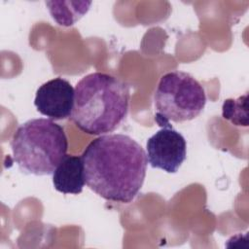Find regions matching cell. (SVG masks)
Masks as SVG:
<instances>
[{
	"instance_id": "obj_1",
	"label": "cell",
	"mask_w": 249,
	"mask_h": 249,
	"mask_svg": "<svg viewBox=\"0 0 249 249\" xmlns=\"http://www.w3.org/2000/svg\"><path fill=\"white\" fill-rule=\"evenodd\" d=\"M82 159L86 184L106 200L129 203L143 186L146 152L128 135H100L88 144Z\"/></svg>"
},
{
	"instance_id": "obj_2",
	"label": "cell",
	"mask_w": 249,
	"mask_h": 249,
	"mask_svg": "<svg viewBox=\"0 0 249 249\" xmlns=\"http://www.w3.org/2000/svg\"><path fill=\"white\" fill-rule=\"evenodd\" d=\"M129 99L125 82L110 74L93 72L77 83L70 119L87 134H109L125 119Z\"/></svg>"
},
{
	"instance_id": "obj_3",
	"label": "cell",
	"mask_w": 249,
	"mask_h": 249,
	"mask_svg": "<svg viewBox=\"0 0 249 249\" xmlns=\"http://www.w3.org/2000/svg\"><path fill=\"white\" fill-rule=\"evenodd\" d=\"M18 168L37 176L51 175L66 155L68 139L63 127L51 119H31L21 124L11 140Z\"/></svg>"
},
{
	"instance_id": "obj_4",
	"label": "cell",
	"mask_w": 249,
	"mask_h": 249,
	"mask_svg": "<svg viewBox=\"0 0 249 249\" xmlns=\"http://www.w3.org/2000/svg\"><path fill=\"white\" fill-rule=\"evenodd\" d=\"M155 120L163 127L169 122L183 123L196 118L204 109L206 94L201 84L191 74L179 70L160 77L155 95Z\"/></svg>"
},
{
	"instance_id": "obj_5",
	"label": "cell",
	"mask_w": 249,
	"mask_h": 249,
	"mask_svg": "<svg viewBox=\"0 0 249 249\" xmlns=\"http://www.w3.org/2000/svg\"><path fill=\"white\" fill-rule=\"evenodd\" d=\"M146 156L152 167L176 173L187 158L186 140L171 125L163 126L147 140Z\"/></svg>"
},
{
	"instance_id": "obj_6",
	"label": "cell",
	"mask_w": 249,
	"mask_h": 249,
	"mask_svg": "<svg viewBox=\"0 0 249 249\" xmlns=\"http://www.w3.org/2000/svg\"><path fill=\"white\" fill-rule=\"evenodd\" d=\"M75 89L69 81L56 77L41 85L36 90L34 105L37 111L51 120L60 121L71 116Z\"/></svg>"
},
{
	"instance_id": "obj_7",
	"label": "cell",
	"mask_w": 249,
	"mask_h": 249,
	"mask_svg": "<svg viewBox=\"0 0 249 249\" xmlns=\"http://www.w3.org/2000/svg\"><path fill=\"white\" fill-rule=\"evenodd\" d=\"M86 184L82 156L65 155L53 173V188L62 194H81Z\"/></svg>"
},
{
	"instance_id": "obj_8",
	"label": "cell",
	"mask_w": 249,
	"mask_h": 249,
	"mask_svg": "<svg viewBox=\"0 0 249 249\" xmlns=\"http://www.w3.org/2000/svg\"><path fill=\"white\" fill-rule=\"evenodd\" d=\"M90 5V1H46L52 18L61 26L73 25L88 13Z\"/></svg>"
},
{
	"instance_id": "obj_9",
	"label": "cell",
	"mask_w": 249,
	"mask_h": 249,
	"mask_svg": "<svg viewBox=\"0 0 249 249\" xmlns=\"http://www.w3.org/2000/svg\"><path fill=\"white\" fill-rule=\"evenodd\" d=\"M247 93L236 99H226L222 106L223 118L230 121L234 125L247 126Z\"/></svg>"
}]
</instances>
